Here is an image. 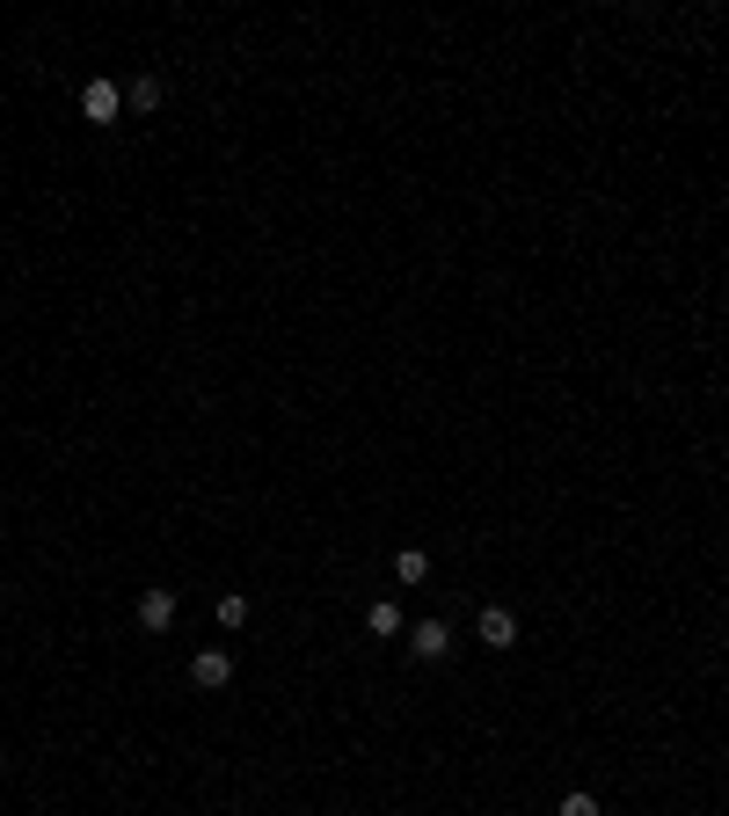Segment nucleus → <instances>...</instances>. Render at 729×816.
Returning <instances> with one entry per match:
<instances>
[{"mask_svg":"<svg viewBox=\"0 0 729 816\" xmlns=\"http://www.w3.org/2000/svg\"><path fill=\"white\" fill-rule=\"evenodd\" d=\"M81 118L88 124H118L124 118V88L118 81H88V88H81Z\"/></svg>","mask_w":729,"mask_h":816,"instance_id":"obj_1","label":"nucleus"},{"mask_svg":"<svg viewBox=\"0 0 729 816\" xmlns=\"http://www.w3.org/2000/svg\"><path fill=\"white\" fill-rule=\"evenodd\" d=\"M226 678H234V656H226V648H197V656H190V685H205V693H219Z\"/></svg>","mask_w":729,"mask_h":816,"instance_id":"obj_2","label":"nucleus"},{"mask_svg":"<svg viewBox=\"0 0 729 816\" xmlns=\"http://www.w3.org/2000/svg\"><path fill=\"white\" fill-rule=\"evenodd\" d=\"M139 627H146V634H169V627H175V591H169V583H153V591L139 598Z\"/></svg>","mask_w":729,"mask_h":816,"instance_id":"obj_3","label":"nucleus"},{"mask_svg":"<svg viewBox=\"0 0 729 816\" xmlns=\"http://www.w3.org/2000/svg\"><path fill=\"white\" fill-rule=\"evenodd\" d=\"M518 642V613L510 605H482V648H510Z\"/></svg>","mask_w":729,"mask_h":816,"instance_id":"obj_4","label":"nucleus"},{"mask_svg":"<svg viewBox=\"0 0 729 816\" xmlns=\"http://www.w3.org/2000/svg\"><path fill=\"white\" fill-rule=\"evenodd\" d=\"M409 648H416V656H423V664H437V656L453 648V627H445V620H423V627H416V634H409Z\"/></svg>","mask_w":729,"mask_h":816,"instance_id":"obj_5","label":"nucleus"},{"mask_svg":"<svg viewBox=\"0 0 729 816\" xmlns=\"http://www.w3.org/2000/svg\"><path fill=\"white\" fill-rule=\"evenodd\" d=\"M124 102H132V110H161V81H153V73H139V81L124 88Z\"/></svg>","mask_w":729,"mask_h":816,"instance_id":"obj_6","label":"nucleus"},{"mask_svg":"<svg viewBox=\"0 0 729 816\" xmlns=\"http://www.w3.org/2000/svg\"><path fill=\"white\" fill-rule=\"evenodd\" d=\"M394 577H401V583H423V577H431L423 547H401V554H394Z\"/></svg>","mask_w":729,"mask_h":816,"instance_id":"obj_7","label":"nucleus"},{"mask_svg":"<svg viewBox=\"0 0 729 816\" xmlns=\"http://www.w3.org/2000/svg\"><path fill=\"white\" fill-rule=\"evenodd\" d=\"M364 627H372V634H401V613L380 598V605H364Z\"/></svg>","mask_w":729,"mask_h":816,"instance_id":"obj_8","label":"nucleus"},{"mask_svg":"<svg viewBox=\"0 0 729 816\" xmlns=\"http://www.w3.org/2000/svg\"><path fill=\"white\" fill-rule=\"evenodd\" d=\"M248 620V598L242 591H226V598H219V627H242Z\"/></svg>","mask_w":729,"mask_h":816,"instance_id":"obj_9","label":"nucleus"},{"mask_svg":"<svg viewBox=\"0 0 729 816\" xmlns=\"http://www.w3.org/2000/svg\"><path fill=\"white\" fill-rule=\"evenodd\" d=\"M561 816H598V794H583V788L561 794Z\"/></svg>","mask_w":729,"mask_h":816,"instance_id":"obj_10","label":"nucleus"}]
</instances>
